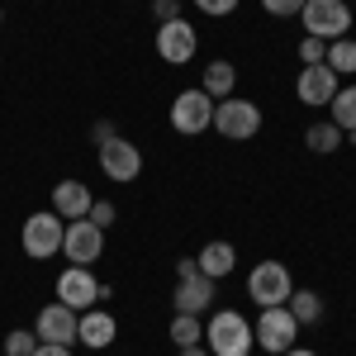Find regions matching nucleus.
<instances>
[{"instance_id": "obj_1", "label": "nucleus", "mask_w": 356, "mask_h": 356, "mask_svg": "<svg viewBox=\"0 0 356 356\" xmlns=\"http://www.w3.org/2000/svg\"><path fill=\"white\" fill-rule=\"evenodd\" d=\"M204 342H209V356H252V347H257L252 323H247L238 309H219L204 323Z\"/></svg>"}, {"instance_id": "obj_2", "label": "nucleus", "mask_w": 356, "mask_h": 356, "mask_svg": "<svg viewBox=\"0 0 356 356\" xmlns=\"http://www.w3.org/2000/svg\"><path fill=\"white\" fill-rule=\"evenodd\" d=\"M214 129H219L228 143H247V138L261 134V105H257V100H243V95L214 100Z\"/></svg>"}, {"instance_id": "obj_3", "label": "nucleus", "mask_w": 356, "mask_h": 356, "mask_svg": "<svg viewBox=\"0 0 356 356\" xmlns=\"http://www.w3.org/2000/svg\"><path fill=\"white\" fill-rule=\"evenodd\" d=\"M62 233H67V219H57L53 209H38L19 228V247H24V257H33V261H48V257L62 252Z\"/></svg>"}, {"instance_id": "obj_4", "label": "nucleus", "mask_w": 356, "mask_h": 356, "mask_svg": "<svg viewBox=\"0 0 356 356\" xmlns=\"http://www.w3.org/2000/svg\"><path fill=\"white\" fill-rule=\"evenodd\" d=\"M290 290H295V280L290 271L280 266V261H257L252 271H247V300L257 304V309H275V304L290 300Z\"/></svg>"}, {"instance_id": "obj_5", "label": "nucleus", "mask_w": 356, "mask_h": 356, "mask_svg": "<svg viewBox=\"0 0 356 356\" xmlns=\"http://www.w3.org/2000/svg\"><path fill=\"white\" fill-rule=\"evenodd\" d=\"M110 295H114V285H100L90 275V266H67V271L57 275V300L67 304V309H76V314L95 309L100 300H110Z\"/></svg>"}, {"instance_id": "obj_6", "label": "nucleus", "mask_w": 356, "mask_h": 356, "mask_svg": "<svg viewBox=\"0 0 356 356\" xmlns=\"http://www.w3.org/2000/svg\"><path fill=\"white\" fill-rule=\"evenodd\" d=\"M252 337H257V347L261 352H290L295 347V337H300V323H295V314L285 309V304H275V309H261V318L252 323Z\"/></svg>"}, {"instance_id": "obj_7", "label": "nucleus", "mask_w": 356, "mask_h": 356, "mask_svg": "<svg viewBox=\"0 0 356 356\" xmlns=\"http://www.w3.org/2000/svg\"><path fill=\"white\" fill-rule=\"evenodd\" d=\"M304 29L314 33V38H347V29H352V10H347V0H304Z\"/></svg>"}, {"instance_id": "obj_8", "label": "nucleus", "mask_w": 356, "mask_h": 356, "mask_svg": "<svg viewBox=\"0 0 356 356\" xmlns=\"http://www.w3.org/2000/svg\"><path fill=\"white\" fill-rule=\"evenodd\" d=\"M171 129L186 138H200L204 129H214V100L204 90H181L171 100Z\"/></svg>"}, {"instance_id": "obj_9", "label": "nucleus", "mask_w": 356, "mask_h": 356, "mask_svg": "<svg viewBox=\"0 0 356 356\" xmlns=\"http://www.w3.org/2000/svg\"><path fill=\"white\" fill-rule=\"evenodd\" d=\"M100 252H105V228H95L90 219H72L67 223V233H62V257H67L72 266L100 261Z\"/></svg>"}, {"instance_id": "obj_10", "label": "nucleus", "mask_w": 356, "mask_h": 356, "mask_svg": "<svg viewBox=\"0 0 356 356\" xmlns=\"http://www.w3.org/2000/svg\"><path fill=\"white\" fill-rule=\"evenodd\" d=\"M100 171L110 176L114 186H129V181H138V171H143V152H138L129 138L114 134L110 143H100Z\"/></svg>"}, {"instance_id": "obj_11", "label": "nucleus", "mask_w": 356, "mask_h": 356, "mask_svg": "<svg viewBox=\"0 0 356 356\" xmlns=\"http://www.w3.org/2000/svg\"><path fill=\"white\" fill-rule=\"evenodd\" d=\"M157 57L162 62H171V67H186L195 57V48H200V38H195L191 19H166V24H157Z\"/></svg>"}, {"instance_id": "obj_12", "label": "nucleus", "mask_w": 356, "mask_h": 356, "mask_svg": "<svg viewBox=\"0 0 356 356\" xmlns=\"http://www.w3.org/2000/svg\"><path fill=\"white\" fill-rule=\"evenodd\" d=\"M76 323H81V314L76 309H67L62 300H53V304H43L38 309V342H57V347H72L76 342Z\"/></svg>"}, {"instance_id": "obj_13", "label": "nucleus", "mask_w": 356, "mask_h": 356, "mask_svg": "<svg viewBox=\"0 0 356 356\" xmlns=\"http://www.w3.org/2000/svg\"><path fill=\"white\" fill-rule=\"evenodd\" d=\"M171 304H176V314H204L209 304H214V280L204 271H195V275H186V280H176V295H171Z\"/></svg>"}, {"instance_id": "obj_14", "label": "nucleus", "mask_w": 356, "mask_h": 356, "mask_svg": "<svg viewBox=\"0 0 356 356\" xmlns=\"http://www.w3.org/2000/svg\"><path fill=\"white\" fill-rule=\"evenodd\" d=\"M114 337H119V323H114L110 309H86L81 323H76V342L90 347V352H105Z\"/></svg>"}, {"instance_id": "obj_15", "label": "nucleus", "mask_w": 356, "mask_h": 356, "mask_svg": "<svg viewBox=\"0 0 356 356\" xmlns=\"http://www.w3.org/2000/svg\"><path fill=\"white\" fill-rule=\"evenodd\" d=\"M90 204H95V195L86 191V181H57L53 186V214L57 219H86L90 214Z\"/></svg>"}, {"instance_id": "obj_16", "label": "nucleus", "mask_w": 356, "mask_h": 356, "mask_svg": "<svg viewBox=\"0 0 356 356\" xmlns=\"http://www.w3.org/2000/svg\"><path fill=\"white\" fill-rule=\"evenodd\" d=\"M295 95H300L304 105H328L332 95H337V72L332 67H304L300 81H295Z\"/></svg>"}, {"instance_id": "obj_17", "label": "nucleus", "mask_w": 356, "mask_h": 356, "mask_svg": "<svg viewBox=\"0 0 356 356\" xmlns=\"http://www.w3.org/2000/svg\"><path fill=\"white\" fill-rule=\"evenodd\" d=\"M195 266L209 275V280H223V275H233V266H238V252H233V243H204L200 257H195Z\"/></svg>"}, {"instance_id": "obj_18", "label": "nucleus", "mask_w": 356, "mask_h": 356, "mask_svg": "<svg viewBox=\"0 0 356 356\" xmlns=\"http://www.w3.org/2000/svg\"><path fill=\"white\" fill-rule=\"evenodd\" d=\"M233 86H238V67H233V62H209V67H204V86H200V90H204L209 100H228Z\"/></svg>"}, {"instance_id": "obj_19", "label": "nucleus", "mask_w": 356, "mask_h": 356, "mask_svg": "<svg viewBox=\"0 0 356 356\" xmlns=\"http://www.w3.org/2000/svg\"><path fill=\"white\" fill-rule=\"evenodd\" d=\"M285 309L295 314V323H318L323 318V295H314V290H290V300H285Z\"/></svg>"}, {"instance_id": "obj_20", "label": "nucleus", "mask_w": 356, "mask_h": 356, "mask_svg": "<svg viewBox=\"0 0 356 356\" xmlns=\"http://www.w3.org/2000/svg\"><path fill=\"white\" fill-rule=\"evenodd\" d=\"M328 114L342 134H352L356 129V86H337V95L328 100Z\"/></svg>"}, {"instance_id": "obj_21", "label": "nucleus", "mask_w": 356, "mask_h": 356, "mask_svg": "<svg viewBox=\"0 0 356 356\" xmlns=\"http://www.w3.org/2000/svg\"><path fill=\"white\" fill-rule=\"evenodd\" d=\"M342 129L332 124V119H323V124H309V134H304V143H309V152H337L342 147Z\"/></svg>"}, {"instance_id": "obj_22", "label": "nucleus", "mask_w": 356, "mask_h": 356, "mask_svg": "<svg viewBox=\"0 0 356 356\" xmlns=\"http://www.w3.org/2000/svg\"><path fill=\"white\" fill-rule=\"evenodd\" d=\"M323 67H332L337 76H352V72H356V38H332Z\"/></svg>"}, {"instance_id": "obj_23", "label": "nucleus", "mask_w": 356, "mask_h": 356, "mask_svg": "<svg viewBox=\"0 0 356 356\" xmlns=\"http://www.w3.org/2000/svg\"><path fill=\"white\" fill-rule=\"evenodd\" d=\"M200 337H204V323L195 314H176L171 318V342L176 347H200Z\"/></svg>"}, {"instance_id": "obj_24", "label": "nucleus", "mask_w": 356, "mask_h": 356, "mask_svg": "<svg viewBox=\"0 0 356 356\" xmlns=\"http://www.w3.org/2000/svg\"><path fill=\"white\" fill-rule=\"evenodd\" d=\"M33 352H38V332H29V328L5 332V356H33Z\"/></svg>"}, {"instance_id": "obj_25", "label": "nucleus", "mask_w": 356, "mask_h": 356, "mask_svg": "<svg viewBox=\"0 0 356 356\" xmlns=\"http://www.w3.org/2000/svg\"><path fill=\"white\" fill-rule=\"evenodd\" d=\"M323 57H328V43L314 38V33H304V38H300V62H304V67H323Z\"/></svg>"}, {"instance_id": "obj_26", "label": "nucleus", "mask_w": 356, "mask_h": 356, "mask_svg": "<svg viewBox=\"0 0 356 356\" xmlns=\"http://www.w3.org/2000/svg\"><path fill=\"white\" fill-rule=\"evenodd\" d=\"M86 219L95 223V228H110V223L119 219V209H114L110 200H95V204H90V214H86Z\"/></svg>"}, {"instance_id": "obj_27", "label": "nucleus", "mask_w": 356, "mask_h": 356, "mask_svg": "<svg viewBox=\"0 0 356 356\" xmlns=\"http://www.w3.org/2000/svg\"><path fill=\"white\" fill-rule=\"evenodd\" d=\"M261 10L275 15V19H290V15H300V10H304V0H261Z\"/></svg>"}, {"instance_id": "obj_28", "label": "nucleus", "mask_w": 356, "mask_h": 356, "mask_svg": "<svg viewBox=\"0 0 356 356\" xmlns=\"http://www.w3.org/2000/svg\"><path fill=\"white\" fill-rule=\"evenodd\" d=\"M195 10H200V15L223 19V15H233V10H238V0H195Z\"/></svg>"}, {"instance_id": "obj_29", "label": "nucleus", "mask_w": 356, "mask_h": 356, "mask_svg": "<svg viewBox=\"0 0 356 356\" xmlns=\"http://www.w3.org/2000/svg\"><path fill=\"white\" fill-rule=\"evenodd\" d=\"M152 15H157V24H166V19H181V0H152Z\"/></svg>"}, {"instance_id": "obj_30", "label": "nucleus", "mask_w": 356, "mask_h": 356, "mask_svg": "<svg viewBox=\"0 0 356 356\" xmlns=\"http://www.w3.org/2000/svg\"><path fill=\"white\" fill-rule=\"evenodd\" d=\"M33 356H72V347H57V342H38Z\"/></svg>"}, {"instance_id": "obj_31", "label": "nucleus", "mask_w": 356, "mask_h": 356, "mask_svg": "<svg viewBox=\"0 0 356 356\" xmlns=\"http://www.w3.org/2000/svg\"><path fill=\"white\" fill-rule=\"evenodd\" d=\"M195 271H200L195 257H181V261H176V280H186V275H195Z\"/></svg>"}, {"instance_id": "obj_32", "label": "nucleus", "mask_w": 356, "mask_h": 356, "mask_svg": "<svg viewBox=\"0 0 356 356\" xmlns=\"http://www.w3.org/2000/svg\"><path fill=\"white\" fill-rule=\"evenodd\" d=\"M176 356H209L204 347H176Z\"/></svg>"}, {"instance_id": "obj_33", "label": "nucleus", "mask_w": 356, "mask_h": 356, "mask_svg": "<svg viewBox=\"0 0 356 356\" xmlns=\"http://www.w3.org/2000/svg\"><path fill=\"white\" fill-rule=\"evenodd\" d=\"M280 356H318V352H309V347H290V352H280Z\"/></svg>"}, {"instance_id": "obj_34", "label": "nucleus", "mask_w": 356, "mask_h": 356, "mask_svg": "<svg viewBox=\"0 0 356 356\" xmlns=\"http://www.w3.org/2000/svg\"><path fill=\"white\" fill-rule=\"evenodd\" d=\"M0 24H5V10H0Z\"/></svg>"}]
</instances>
